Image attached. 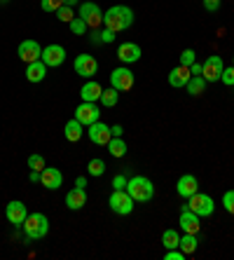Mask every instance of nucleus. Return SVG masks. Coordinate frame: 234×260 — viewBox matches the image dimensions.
Returning a JSON list of instances; mask_svg holds the SVG:
<instances>
[{
    "mask_svg": "<svg viewBox=\"0 0 234 260\" xmlns=\"http://www.w3.org/2000/svg\"><path fill=\"white\" fill-rule=\"evenodd\" d=\"M190 73H192V75H202V63H197V61H194L192 66H190Z\"/></svg>",
    "mask_w": 234,
    "mask_h": 260,
    "instance_id": "obj_42",
    "label": "nucleus"
},
{
    "mask_svg": "<svg viewBox=\"0 0 234 260\" xmlns=\"http://www.w3.org/2000/svg\"><path fill=\"white\" fill-rule=\"evenodd\" d=\"M84 204H87V192H84V188H73L66 192V206L71 211H80Z\"/></svg>",
    "mask_w": 234,
    "mask_h": 260,
    "instance_id": "obj_20",
    "label": "nucleus"
},
{
    "mask_svg": "<svg viewBox=\"0 0 234 260\" xmlns=\"http://www.w3.org/2000/svg\"><path fill=\"white\" fill-rule=\"evenodd\" d=\"M197 246H199L197 235H187V232H185V237H180L178 248H180V251H183L185 255H192L194 251H197Z\"/></svg>",
    "mask_w": 234,
    "mask_h": 260,
    "instance_id": "obj_25",
    "label": "nucleus"
},
{
    "mask_svg": "<svg viewBox=\"0 0 234 260\" xmlns=\"http://www.w3.org/2000/svg\"><path fill=\"white\" fill-rule=\"evenodd\" d=\"M232 68H234V54H232Z\"/></svg>",
    "mask_w": 234,
    "mask_h": 260,
    "instance_id": "obj_46",
    "label": "nucleus"
},
{
    "mask_svg": "<svg viewBox=\"0 0 234 260\" xmlns=\"http://www.w3.org/2000/svg\"><path fill=\"white\" fill-rule=\"evenodd\" d=\"M5 218L14 225V228H21V225H24V220L28 218V209H26L24 202L12 200L10 204L5 206Z\"/></svg>",
    "mask_w": 234,
    "mask_h": 260,
    "instance_id": "obj_10",
    "label": "nucleus"
},
{
    "mask_svg": "<svg viewBox=\"0 0 234 260\" xmlns=\"http://www.w3.org/2000/svg\"><path fill=\"white\" fill-rule=\"evenodd\" d=\"M204 10L206 12H216V10H220V0H204Z\"/></svg>",
    "mask_w": 234,
    "mask_h": 260,
    "instance_id": "obj_40",
    "label": "nucleus"
},
{
    "mask_svg": "<svg viewBox=\"0 0 234 260\" xmlns=\"http://www.w3.org/2000/svg\"><path fill=\"white\" fill-rule=\"evenodd\" d=\"M66 61V49L61 45H47L42 49V63L47 68H59Z\"/></svg>",
    "mask_w": 234,
    "mask_h": 260,
    "instance_id": "obj_12",
    "label": "nucleus"
},
{
    "mask_svg": "<svg viewBox=\"0 0 234 260\" xmlns=\"http://www.w3.org/2000/svg\"><path fill=\"white\" fill-rule=\"evenodd\" d=\"M117 101H120V94H117V89H115V87H110V89H103L101 103L106 106V108H113V106H117Z\"/></svg>",
    "mask_w": 234,
    "mask_h": 260,
    "instance_id": "obj_28",
    "label": "nucleus"
},
{
    "mask_svg": "<svg viewBox=\"0 0 234 260\" xmlns=\"http://www.w3.org/2000/svg\"><path fill=\"white\" fill-rule=\"evenodd\" d=\"M220 82H225L227 87H234V68H222V75H220Z\"/></svg>",
    "mask_w": 234,
    "mask_h": 260,
    "instance_id": "obj_36",
    "label": "nucleus"
},
{
    "mask_svg": "<svg viewBox=\"0 0 234 260\" xmlns=\"http://www.w3.org/2000/svg\"><path fill=\"white\" fill-rule=\"evenodd\" d=\"M17 54H19V59L28 66V63H33V61H40L42 59V47L38 45V40H24V43L19 45Z\"/></svg>",
    "mask_w": 234,
    "mask_h": 260,
    "instance_id": "obj_11",
    "label": "nucleus"
},
{
    "mask_svg": "<svg viewBox=\"0 0 234 260\" xmlns=\"http://www.w3.org/2000/svg\"><path fill=\"white\" fill-rule=\"evenodd\" d=\"M115 30H110V28H103L101 30V43H106V45H110V43H115Z\"/></svg>",
    "mask_w": 234,
    "mask_h": 260,
    "instance_id": "obj_39",
    "label": "nucleus"
},
{
    "mask_svg": "<svg viewBox=\"0 0 234 260\" xmlns=\"http://www.w3.org/2000/svg\"><path fill=\"white\" fill-rule=\"evenodd\" d=\"M98 106L96 103H89V101H82L75 108V120L80 122V124H84V127H89V124H94V122H98Z\"/></svg>",
    "mask_w": 234,
    "mask_h": 260,
    "instance_id": "obj_9",
    "label": "nucleus"
},
{
    "mask_svg": "<svg viewBox=\"0 0 234 260\" xmlns=\"http://www.w3.org/2000/svg\"><path fill=\"white\" fill-rule=\"evenodd\" d=\"M47 78V66L40 61H33V63H28L26 66V80L28 82H42V80Z\"/></svg>",
    "mask_w": 234,
    "mask_h": 260,
    "instance_id": "obj_22",
    "label": "nucleus"
},
{
    "mask_svg": "<svg viewBox=\"0 0 234 260\" xmlns=\"http://www.w3.org/2000/svg\"><path fill=\"white\" fill-rule=\"evenodd\" d=\"M222 206H225V211L234 216V190H229V192L222 194Z\"/></svg>",
    "mask_w": 234,
    "mask_h": 260,
    "instance_id": "obj_35",
    "label": "nucleus"
},
{
    "mask_svg": "<svg viewBox=\"0 0 234 260\" xmlns=\"http://www.w3.org/2000/svg\"><path fill=\"white\" fill-rule=\"evenodd\" d=\"M110 132H113V136H122L124 129H122V124H115V127H110Z\"/></svg>",
    "mask_w": 234,
    "mask_h": 260,
    "instance_id": "obj_44",
    "label": "nucleus"
},
{
    "mask_svg": "<svg viewBox=\"0 0 234 260\" xmlns=\"http://www.w3.org/2000/svg\"><path fill=\"white\" fill-rule=\"evenodd\" d=\"M87 136H89L91 143L108 145L110 139H113V132H110L108 124H103V122L98 120V122H94V124H89V132H87Z\"/></svg>",
    "mask_w": 234,
    "mask_h": 260,
    "instance_id": "obj_14",
    "label": "nucleus"
},
{
    "mask_svg": "<svg viewBox=\"0 0 234 260\" xmlns=\"http://www.w3.org/2000/svg\"><path fill=\"white\" fill-rule=\"evenodd\" d=\"M124 190L131 194L133 202H141V204L150 202L155 197V185H152V181L148 176H133V178H129Z\"/></svg>",
    "mask_w": 234,
    "mask_h": 260,
    "instance_id": "obj_2",
    "label": "nucleus"
},
{
    "mask_svg": "<svg viewBox=\"0 0 234 260\" xmlns=\"http://www.w3.org/2000/svg\"><path fill=\"white\" fill-rule=\"evenodd\" d=\"M56 19H59V21H63V24H71L73 19H75V14H73V7L61 5L59 10H56Z\"/></svg>",
    "mask_w": 234,
    "mask_h": 260,
    "instance_id": "obj_30",
    "label": "nucleus"
},
{
    "mask_svg": "<svg viewBox=\"0 0 234 260\" xmlns=\"http://www.w3.org/2000/svg\"><path fill=\"white\" fill-rule=\"evenodd\" d=\"M162 244L166 246V251L169 248H178V244H180V235H178V230H164L162 232Z\"/></svg>",
    "mask_w": 234,
    "mask_h": 260,
    "instance_id": "obj_27",
    "label": "nucleus"
},
{
    "mask_svg": "<svg viewBox=\"0 0 234 260\" xmlns=\"http://www.w3.org/2000/svg\"><path fill=\"white\" fill-rule=\"evenodd\" d=\"M176 190H178L180 197H185V200H190L194 192L199 190V181L194 178L192 174H185L178 178V185H176Z\"/></svg>",
    "mask_w": 234,
    "mask_h": 260,
    "instance_id": "obj_17",
    "label": "nucleus"
},
{
    "mask_svg": "<svg viewBox=\"0 0 234 260\" xmlns=\"http://www.w3.org/2000/svg\"><path fill=\"white\" fill-rule=\"evenodd\" d=\"M178 225H180V230L187 232V235H197L199 228H202V223H199V216L194 211H190L187 206H183V211H180Z\"/></svg>",
    "mask_w": 234,
    "mask_h": 260,
    "instance_id": "obj_15",
    "label": "nucleus"
},
{
    "mask_svg": "<svg viewBox=\"0 0 234 260\" xmlns=\"http://www.w3.org/2000/svg\"><path fill=\"white\" fill-rule=\"evenodd\" d=\"M40 183L45 185L47 190H59L63 185V174L59 169H52V167H45L40 176Z\"/></svg>",
    "mask_w": 234,
    "mask_h": 260,
    "instance_id": "obj_16",
    "label": "nucleus"
},
{
    "mask_svg": "<svg viewBox=\"0 0 234 260\" xmlns=\"http://www.w3.org/2000/svg\"><path fill=\"white\" fill-rule=\"evenodd\" d=\"M222 68H225V63H222L220 56H209V59L202 63V78H204L206 82H216V80H220Z\"/></svg>",
    "mask_w": 234,
    "mask_h": 260,
    "instance_id": "obj_13",
    "label": "nucleus"
},
{
    "mask_svg": "<svg viewBox=\"0 0 234 260\" xmlns=\"http://www.w3.org/2000/svg\"><path fill=\"white\" fill-rule=\"evenodd\" d=\"M80 19H84V24L89 26L91 30H96L103 24V12L96 3H82L80 5Z\"/></svg>",
    "mask_w": 234,
    "mask_h": 260,
    "instance_id": "obj_6",
    "label": "nucleus"
},
{
    "mask_svg": "<svg viewBox=\"0 0 234 260\" xmlns=\"http://www.w3.org/2000/svg\"><path fill=\"white\" fill-rule=\"evenodd\" d=\"M133 204H136V202L131 200V194L126 192V190H115L108 200L110 211L117 213V216H129V213L133 211Z\"/></svg>",
    "mask_w": 234,
    "mask_h": 260,
    "instance_id": "obj_5",
    "label": "nucleus"
},
{
    "mask_svg": "<svg viewBox=\"0 0 234 260\" xmlns=\"http://www.w3.org/2000/svg\"><path fill=\"white\" fill-rule=\"evenodd\" d=\"M87 171H89V176H103L106 174V162L98 157H94L89 164H87Z\"/></svg>",
    "mask_w": 234,
    "mask_h": 260,
    "instance_id": "obj_29",
    "label": "nucleus"
},
{
    "mask_svg": "<svg viewBox=\"0 0 234 260\" xmlns=\"http://www.w3.org/2000/svg\"><path fill=\"white\" fill-rule=\"evenodd\" d=\"M187 209L190 211H194L199 218L204 216H213V211H216V202H213V197L206 192H194L192 197H190V202H187Z\"/></svg>",
    "mask_w": 234,
    "mask_h": 260,
    "instance_id": "obj_4",
    "label": "nucleus"
},
{
    "mask_svg": "<svg viewBox=\"0 0 234 260\" xmlns=\"http://www.w3.org/2000/svg\"><path fill=\"white\" fill-rule=\"evenodd\" d=\"M84 124H80L75 117H73L71 122H66V127H63V134H66V141H71V143H78L80 139H82V134H84Z\"/></svg>",
    "mask_w": 234,
    "mask_h": 260,
    "instance_id": "obj_23",
    "label": "nucleus"
},
{
    "mask_svg": "<svg viewBox=\"0 0 234 260\" xmlns=\"http://www.w3.org/2000/svg\"><path fill=\"white\" fill-rule=\"evenodd\" d=\"M194 61H197V54H194V49H183L180 52V66H192Z\"/></svg>",
    "mask_w": 234,
    "mask_h": 260,
    "instance_id": "obj_32",
    "label": "nucleus"
},
{
    "mask_svg": "<svg viewBox=\"0 0 234 260\" xmlns=\"http://www.w3.org/2000/svg\"><path fill=\"white\" fill-rule=\"evenodd\" d=\"M0 3H7V0H0Z\"/></svg>",
    "mask_w": 234,
    "mask_h": 260,
    "instance_id": "obj_47",
    "label": "nucleus"
},
{
    "mask_svg": "<svg viewBox=\"0 0 234 260\" xmlns=\"http://www.w3.org/2000/svg\"><path fill=\"white\" fill-rule=\"evenodd\" d=\"M190 78H192L190 68L187 66H176L174 71L169 73V85L176 87V89H180V87H185L187 82H190Z\"/></svg>",
    "mask_w": 234,
    "mask_h": 260,
    "instance_id": "obj_19",
    "label": "nucleus"
},
{
    "mask_svg": "<svg viewBox=\"0 0 234 260\" xmlns=\"http://www.w3.org/2000/svg\"><path fill=\"white\" fill-rule=\"evenodd\" d=\"M164 258H166V260H185V253H183L180 248H169Z\"/></svg>",
    "mask_w": 234,
    "mask_h": 260,
    "instance_id": "obj_38",
    "label": "nucleus"
},
{
    "mask_svg": "<svg viewBox=\"0 0 234 260\" xmlns=\"http://www.w3.org/2000/svg\"><path fill=\"white\" fill-rule=\"evenodd\" d=\"M108 152L113 157H124L126 155V143L122 141V136H113L108 143Z\"/></svg>",
    "mask_w": 234,
    "mask_h": 260,
    "instance_id": "obj_26",
    "label": "nucleus"
},
{
    "mask_svg": "<svg viewBox=\"0 0 234 260\" xmlns=\"http://www.w3.org/2000/svg\"><path fill=\"white\" fill-rule=\"evenodd\" d=\"M68 26H71V33H73V36H82V33H87V28H89V26L84 24V19H80V17H75Z\"/></svg>",
    "mask_w": 234,
    "mask_h": 260,
    "instance_id": "obj_31",
    "label": "nucleus"
},
{
    "mask_svg": "<svg viewBox=\"0 0 234 260\" xmlns=\"http://www.w3.org/2000/svg\"><path fill=\"white\" fill-rule=\"evenodd\" d=\"M80 0H63V5H68V7H73V5H78Z\"/></svg>",
    "mask_w": 234,
    "mask_h": 260,
    "instance_id": "obj_45",
    "label": "nucleus"
},
{
    "mask_svg": "<svg viewBox=\"0 0 234 260\" xmlns=\"http://www.w3.org/2000/svg\"><path fill=\"white\" fill-rule=\"evenodd\" d=\"M101 94H103V87L98 85V82H94V80L84 82L82 89H80V96H82V101H89V103L101 101Z\"/></svg>",
    "mask_w": 234,
    "mask_h": 260,
    "instance_id": "obj_21",
    "label": "nucleus"
},
{
    "mask_svg": "<svg viewBox=\"0 0 234 260\" xmlns=\"http://www.w3.org/2000/svg\"><path fill=\"white\" fill-rule=\"evenodd\" d=\"M75 188H87V178H84V176H78V181H75Z\"/></svg>",
    "mask_w": 234,
    "mask_h": 260,
    "instance_id": "obj_43",
    "label": "nucleus"
},
{
    "mask_svg": "<svg viewBox=\"0 0 234 260\" xmlns=\"http://www.w3.org/2000/svg\"><path fill=\"white\" fill-rule=\"evenodd\" d=\"M40 176H42V171H30L28 181H30V183H40Z\"/></svg>",
    "mask_w": 234,
    "mask_h": 260,
    "instance_id": "obj_41",
    "label": "nucleus"
},
{
    "mask_svg": "<svg viewBox=\"0 0 234 260\" xmlns=\"http://www.w3.org/2000/svg\"><path fill=\"white\" fill-rule=\"evenodd\" d=\"M133 82H136V75L129 68H115L110 73V87H115L117 91H129Z\"/></svg>",
    "mask_w": 234,
    "mask_h": 260,
    "instance_id": "obj_7",
    "label": "nucleus"
},
{
    "mask_svg": "<svg viewBox=\"0 0 234 260\" xmlns=\"http://www.w3.org/2000/svg\"><path fill=\"white\" fill-rule=\"evenodd\" d=\"M24 235L28 242H38V239H42V237H47L49 232V218L45 216V213L36 211V213H28V218L24 220Z\"/></svg>",
    "mask_w": 234,
    "mask_h": 260,
    "instance_id": "obj_3",
    "label": "nucleus"
},
{
    "mask_svg": "<svg viewBox=\"0 0 234 260\" xmlns=\"http://www.w3.org/2000/svg\"><path fill=\"white\" fill-rule=\"evenodd\" d=\"M133 24V10L126 5H113L110 10L103 12V26L115 33H120V30H126L129 26Z\"/></svg>",
    "mask_w": 234,
    "mask_h": 260,
    "instance_id": "obj_1",
    "label": "nucleus"
},
{
    "mask_svg": "<svg viewBox=\"0 0 234 260\" xmlns=\"http://www.w3.org/2000/svg\"><path fill=\"white\" fill-rule=\"evenodd\" d=\"M28 169L30 171H42L45 169V157H42V155H30L28 157Z\"/></svg>",
    "mask_w": 234,
    "mask_h": 260,
    "instance_id": "obj_33",
    "label": "nucleus"
},
{
    "mask_svg": "<svg viewBox=\"0 0 234 260\" xmlns=\"http://www.w3.org/2000/svg\"><path fill=\"white\" fill-rule=\"evenodd\" d=\"M73 68H75V73H78L80 78H91V75L98 73V61L91 54H80L73 61Z\"/></svg>",
    "mask_w": 234,
    "mask_h": 260,
    "instance_id": "obj_8",
    "label": "nucleus"
},
{
    "mask_svg": "<svg viewBox=\"0 0 234 260\" xmlns=\"http://www.w3.org/2000/svg\"><path fill=\"white\" fill-rule=\"evenodd\" d=\"M206 85H209V82H206L202 75H192L185 87H187V94H190V96H202L206 91Z\"/></svg>",
    "mask_w": 234,
    "mask_h": 260,
    "instance_id": "obj_24",
    "label": "nucleus"
},
{
    "mask_svg": "<svg viewBox=\"0 0 234 260\" xmlns=\"http://www.w3.org/2000/svg\"><path fill=\"white\" fill-rule=\"evenodd\" d=\"M141 47H138L136 43H122L120 47H117V56H120L122 63H136L138 59H141Z\"/></svg>",
    "mask_w": 234,
    "mask_h": 260,
    "instance_id": "obj_18",
    "label": "nucleus"
},
{
    "mask_svg": "<svg viewBox=\"0 0 234 260\" xmlns=\"http://www.w3.org/2000/svg\"><path fill=\"white\" fill-rule=\"evenodd\" d=\"M61 5H63V0H40L42 12H56Z\"/></svg>",
    "mask_w": 234,
    "mask_h": 260,
    "instance_id": "obj_34",
    "label": "nucleus"
},
{
    "mask_svg": "<svg viewBox=\"0 0 234 260\" xmlns=\"http://www.w3.org/2000/svg\"><path fill=\"white\" fill-rule=\"evenodd\" d=\"M126 181H129V178H126L124 174H117V176L113 178V188H115V190H124V188H126Z\"/></svg>",
    "mask_w": 234,
    "mask_h": 260,
    "instance_id": "obj_37",
    "label": "nucleus"
}]
</instances>
